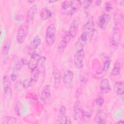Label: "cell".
I'll use <instances>...</instances> for the list:
<instances>
[{
    "label": "cell",
    "mask_w": 124,
    "mask_h": 124,
    "mask_svg": "<svg viewBox=\"0 0 124 124\" xmlns=\"http://www.w3.org/2000/svg\"><path fill=\"white\" fill-rule=\"evenodd\" d=\"M81 5L82 2L80 0H65L61 5L62 12L64 15L72 16L76 13Z\"/></svg>",
    "instance_id": "cell-1"
},
{
    "label": "cell",
    "mask_w": 124,
    "mask_h": 124,
    "mask_svg": "<svg viewBox=\"0 0 124 124\" xmlns=\"http://www.w3.org/2000/svg\"><path fill=\"white\" fill-rule=\"evenodd\" d=\"M56 29L54 24L49 25L46 31V41L49 46H52L56 39Z\"/></svg>",
    "instance_id": "cell-2"
},
{
    "label": "cell",
    "mask_w": 124,
    "mask_h": 124,
    "mask_svg": "<svg viewBox=\"0 0 124 124\" xmlns=\"http://www.w3.org/2000/svg\"><path fill=\"white\" fill-rule=\"evenodd\" d=\"M94 24L93 18L92 16H91L89 18L87 22L83 26L82 31L80 35L85 38L88 39L89 35L91 34L94 30Z\"/></svg>",
    "instance_id": "cell-3"
},
{
    "label": "cell",
    "mask_w": 124,
    "mask_h": 124,
    "mask_svg": "<svg viewBox=\"0 0 124 124\" xmlns=\"http://www.w3.org/2000/svg\"><path fill=\"white\" fill-rule=\"evenodd\" d=\"M28 30L29 24L27 23L22 24L18 28L16 33V39L19 44H22L24 42L28 34Z\"/></svg>",
    "instance_id": "cell-4"
},
{
    "label": "cell",
    "mask_w": 124,
    "mask_h": 124,
    "mask_svg": "<svg viewBox=\"0 0 124 124\" xmlns=\"http://www.w3.org/2000/svg\"><path fill=\"white\" fill-rule=\"evenodd\" d=\"M3 89L4 97L7 99L10 98L12 94L11 80L7 75L3 77Z\"/></svg>",
    "instance_id": "cell-5"
},
{
    "label": "cell",
    "mask_w": 124,
    "mask_h": 124,
    "mask_svg": "<svg viewBox=\"0 0 124 124\" xmlns=\"http://www.w3.org/2000/svg\"><path fill=\"white\" fill-rule=\"evenodd\" d=\"M84 57L85 54L83 49L76 51L74 56V64L77 68L81 69L83 67Z\"/></svg>",
    "instance_id": "cell-6"
},
{
    "label": "cell",
    "mask_w": 124,
    "mask_h": 124,
    "mask_svg": "<svg viewBox=\"0 0 124 124\" xmlns=\"http://www.w3.org/2000/svg\"><path fill=\"white\" fill-rule=\"evenodd\" d=\"M41 43V40L39 36L38 35L35 36L31 42L30 43L28 47V51L29 54L31 56L34 52L36 51V49L39 46Z\"/></svg>",
    "instance_id": "cell-7"
},
{
    "label": "cell",
    "mask_w": 124,
    "mask_h": 124,
    "mask_svg": "<svg viewBox=\"0 0 124 124\" xmlns=\"http://www.w3.org/2000/svg\"><path fill=\"white\" fill-rule=\"evenodd\" d=\"M74 73L71 70H67L64 71L62 78L65 86L68 88H71L73 85Z\"/></svg>",
    "instance_id": "cell-8"
},
{
    "label": "cell",
    "mask_w": 124,
    "mask_h": 124,
    "mask_svg": "<svg viewBox=\"0 0 124 124\" xmlns=\"http://www.w3.org/2000/svg\"><path fill=\"white\" fill-rule=\"evenodd\" d=\"M120 37V29L118 27V25L114 24L113 29V34L111 38V45L115 48H117L119 44Z\"/></svg>",
    "instance_id": "cell-9"
},
{
    "label": "cell",
    "mask_w": 124,
    "mask_h": 124,
    "mask_svg": "<svg viewBox=\"0 0 124 124\" xmlns=\"http://www.w3.org/2000/svg\"><path fill=\"white\" fill-rule=\"evenodd\" d=\"M30 56L31 59L29 61L28 65L29 68L31 70L37 67L40 56L39 53L36 51Z\"/></svg>",
    "instance_id": "cell-10"
},
{
    "label": "cell",
    "mask_w": 124,
    "mask_h": 124,
    "mask_svg": "<svg viewBox=\"0 0 124 124\" xmlns=\"http://www.w3.org/2000/svg\"><path fill=\"white\" fill-rule=\"evenodd\" d=\"M71 39V37L68 33L65 34L58 46V50L61 53L63 52Z\"/></svg>",
    "instance_id": "cell-11"
},
{
    "label": "cell",
    "mask_w": 124,
    "mask_h": 124,
    "mask_svg": "<svg viewBox=\"0 0 124 124\" xmlns=\"http://www.w3.org/2000/svg\"><path fill=\"white\" fill-rule=\"evenodd\" d=\"M110 20V16L108 14H103L100 15L97 20V24L100 29L105 28L108 24Z\"/></svg>",
    "instance_id": "cell-12"
},
{
    "label": "cell",
    "mask_w": 124,
    "mask_h": 124,
    "mask_svg": "<svg viewBox=\"0 0 124 124\" xmlns=\"http://www.w3.org/2000/svg\"><path fill=\"white\" fill-rule=\"evenodd\" d=\"M79 18L78 17H76L74 18V20L71 22L70 25L68 33L72 38H75L77 35V30L79 25Z\"/></svg>",
    "instance_id": "cell-13"
},
{
    "label": "cell",
    "mask_w": 124,
    "mask_h": 124,
    "mask_svg": "<svg viewBox=\"0 0 124 124\" xmlns=\"http://www.w3.org/2000/svg\"><path fill=\"white\" fill-rule=\"evenodd\" d=\"M99 89L100 92L103 94L108 93L110 92L111 87L110 82L108 79L104 78L101 80L99 84Z\"/></svg>",
    "instance_id": "cell-14"
},
{
    "label": "cell",
    "mask_w": 124,
    "mask_h": 124,
    "mask_svg": "<svg viewBox=\"0 0 124 124\" xmlns=\"http://www.w3.org/2000/svg\"><path fill=\"white\" fill-rule=\"evenodd\" d=\"M67 118L66 108L64 106H61L59 108L57 121L60 124H66Z\"/></svg>",
    "instance_id": "cell-15"
},
{
    "label": "cell",
    "mask_w": 124,
    "mask_h": 124,
    "mask_svg": "<svg viewBox=\"0 0 124 124\" xmlns=\"http://www.w3.org/2000/svg\"><path fill=\"white\" fill-rule=\"evenodd\" d=\"M110 63H111L110 59H109V58L107 59L105 61V62L104 63L103 68H102L101 72L96 73L95 75H94L95 78H102L106 75L107 71L109 69L110 65Z\"/></svg>",
    "instance_id": "cell-16"
},
{
    "label": "cell",
    "mask_w": 124,
    "mask_h": 124,
    "mask_svg": "<svg viewBox=\"0 0 124 124\" xmlns=\"http://www.w3.org/2000/svg\"><path fill=\"white\" fill-rule=\"evenodd\" d=\"M107 117V113L103 110L100 109L96 113L94 120L97 124H103L105 123Z\"/></svg>",
    "instance_id": "cell-17"
},
{
    "label": "cell",
    "mask_w": 124,
    "mask_h": 124,
    "mask_svg": "<svg viewBox=\"0 0 124 124\" xmlns=\"http://www.w3.org/2000/svg\"><path fill=\"white\" fill-rule=\"evenodd\" d=\"M41 98L43 101H45L51 98L50 86L49 84L45 85L43 88L41 93Z\"/></svg>",
    "instance_id": "cell-18"
},
{
    "label": "cell",
    "mask_w": 124,
    "mask_h": 124,
    "mask_svg": "<svg viewBox=\"0 0 124 124\" xmlns=\"http://www.w3.org/2000/svg\"><path fill=\"white\" fill-rule=\"evenodd\" d=\"M73 111L75 113V119H78L79 115H81L83 111V107L81 102L79 101H77L74 103L73 106Z\"/></svg>",
    "instance_id": "cell-19"
},
{
    "label": "cell",
    "mask_w": 124,
    "mask_h": 124,
    "mask_svg": "<svg viewBox=\"0 0 124 124\" xmlns=\"http://www.w3.org/2000/svg\"><path fill=\"white\" fill-rule=\"evenodd\" d=\"M52 75L54 79V85L55 87H58L61 83V75L60 70L57 68H54L52 71Z\"/></svg>",
    "instance_id": "cell-20"
},
{
    "label": "cell",
    "mask_w": 124,
    "mask_h": 124,
    "mask_svg": "<svg viewBox=\"0 0 124 124\" xmlns=\"http://www.w3.org/2000/svg\"><path fill=\"white\" fill-rule=\"evenodd\" d=\"M40 70L38 67L31 70L30 75V79L31 82L32 86L35 85L38 81L39 78Z\"/></svg>",
    "instance_id": "cell-21"
},
{
    "label": "cell",
    "mask_w": 124,
    "mask_h": 124,
    "mask_svg": "<svg viewBox=\"0 0 124 124\" xmlns=\"http://www.w3.org/2000/svg\"><path fill=\"white\" fill-rule=\"evenodd\" d=\"M40 16L42 20H46L51 17L52 12L48 8L44 7L41 9L40 13Z\"/></svg>",
    "instance_id": "cell-22"
},
{
    "label": "cell",
    "mask_w": 124,
    "mask_h": 124,
    "mask_svg": "<svg viewBox=\"0 0 124 124\" xmlns=\"http://www.w3.org/2000/svg\"><path fill=\"white\" fill-rule=\"evenodd\" d=\"M114 89L116 93L119 95H122L124 93V83L123 81H117L115 83Z\"/></svg>",
    "instance_id": "cell-23"
},
{
    "label": "cell",
    "mask_w": 124,
    "mask_h": 124,
    "mask_svg": "<svg viewBox=\"0 0 124 124\" xmlns=\"http://www.w3.org/2000/svg\"><path fill=\"white\" fill-rule=\"evenodd\" d=\"M24 65L23 64V59H21L20 60H19L18 61L16 62L13 68V72L12 73L16 75H18V73L20 72L22 66V65Z\"/></svg>",
    "instance_id": "cell-24"
},
{
    "label": "cell",
    "mask_w": 124,
    "mask_h": 124,
    "mask_svg": "<svg viewBox=\"0 0 124 124\" xmlns=\"http://www.w3.org/2000/svg\"><path fill=\"white\" fill-rule=\"evenodd\" d=\"M87 42V40L82 38L80 36L75 45L76 51L83 49V47L86 44Z\"/></svg>",
    "instance_id": "cell-25"
},
{
    "label": "cell",
    "mask_w": 124,
    "mask_h": 124,
    "mask_svg": "<svg viewBox=\"0 0 124 124\" xmlns=\"http://www.w3.org/2000/svg\"><path fill=\"white\" fill-rule=\"evenodd\" d=\"M37 10V6L36 4H33L29 8L27 12V16L30 20H33Z\"/></svg>",
    "instance_id": "cell-26"
},
{
    "label": "cell",
    "mask_w": 124,
    "mask_h": 124,
    "mask_svg": "<svg viewBox=\"0 0 124 124\" xmlns=\"http://www.w3.org/2000/svg\"><path fill=\"white\" fill-rule=\"evenodd\" d=\"M122 67V63L119 61H116L114 65L113 68L111 71V75L113 76H116L119 75Z\"/></svg>",
    "instance_id": "cell-27"
},
{
    "label": "cell",
    "mask_w": 124,
    "mask_h": 124,
    "mask_svg": "<svg viewBox=\"0 0 124 124\" xmlns=\"http://www.w3.org/2000/svg\"><path fill=\"white\" fill-rule=\"evenodd\" d=\"M11 45V41L10 39H8L5 42L2 48V54L4 57H7Z\"/></svg>",
    "instance_id": "cell-28"
},
{
    "label": "cell",
    "mask_w": 124,
    "mask_h": 124,
    "mask_svg": "<svg viewBox=\"0 0 124 124\" xmlns=\"http://www.w3.org/2000/svg\"><path fill=\"white\" fill-rule=\"evenodd\" d=\"M17 122V119L14 117L11 116H5L3 117L2 123L5 124H14L16 123Z\"/></svg>",
    "instance_id": "cell-29"
},
{
    "label": "cell",
    "mask_w": 124,
    "mask_h": 124,
    "mask_svg": "<svg viewBox=\"0 0 124 124\" xmlns=\"http://www.w3.org/2000/svg\"><path fill=\"white\" fill-rule=\"evenodd\" d=\"M88 79V76L87 74H86L84 72H82L80 73L79 75V81H80V84L81 86L84 85L86 83Z\"/></svg>",
    "instance_id": "cell-30"
},
{
    "label": "cell",
    "mask_w": 124,
    "mask_h": 124,
    "mask_svg": "<svg viewBox=\"0 0 124 124\" xmlns=\"http://www.w3.org/2000/svg\"><path fill=\"white\" fill-rule=\"evenodd\" d=\"M22 104L20 101H18L15 104V111L16 113V115L18 116H20L21 112L22 110Z\"/></svg>",
    "instance_id": "cell-31"
},
{
    "label": "cell",
    "mask_w": 124,
    "mask_h": 124,
    "mask_svg": "<svg viewBox=\"0 0 124 124\" xmlns=\"http://www.w3.org/2000/svg\"><path fill=\"white\" fill-rule=\"evenodd\" d=\"M114 24H117L118 25L119 23L123 19V16L121 12H116V13L114 14Z\"/></svg>",
    "instance_id": "cell-32"
},
{
    "label": "cell",
    "mask_w": 124,
    "mask_h": 124,
    "mask_svg": "<svg viewBox=\"0 0 124 124\" xmlns=\"http://www.w3.org/2000/svg\"><path fill=\"white\" fill-rule=\"evenodd\" d=\"M81 118L85 122L87 123L90 121L91 116L88 111L83 110L81 114Z\"/></svg>",
    "instance_id": "cell-33"
},
{
    "label": "cell",
    "mask_w": 124,
    "mask_h": 124,
    "mask_svg": "<svg viewBox=\"0 0 124 124\" xmlns=\"http://www.w3.org/2000/svg\"><path fill=\"white\" fill-rule=\"evenodd\" d=\"M104 102V99L102 97L99 96L94 100V104L97 107H101Z\"/></svg>",
    "instance_id": "cell-34"
},
{
    "label": "cell",
    "mask_w": 124,
    "mask_h": 124,
    "mask_svg": "<svg viewBox=\"0 0 124 124\" xmlns=\"http://www.w3.org/2000/svg\"><path fill=\"white\" fill-rule=\"evenodd\" d=\"M31 86V81L30 78L26 79L22 82V86L25 89H28Z\"/></svg>",
    "instance_id": "cell-35"
},
{
    "label": "cell",
    "mask_w": 124,
    "mask_h": 124,
    "mask_svg": "<svg viewBox=\"0 0 124 124\" xmlns=\"http://www.w3.org/2000/svg\"><path fill=\"white\" fill-rule=\"evenodd\" d=\"M93 2V0H84L83 1V8L85 9H88L89 8L90 6L91 5V4Z\"/></svg>",
    "instance_id": "cell-36"
},
{
    "label": "cell",
    "mask_w": 124,
    "mask_h": 124,
    "mask_svg": "<svg viewBox=\"0 0 124 124\" xmlns=\"http://www.w3.org/2000/svg\"><path fill=\"white\" fill-rule=\"evenodd\" d=\"M15 18L18 21H22L24 19V15L21 14H16L15 15Z\"/></svg>",
    "instance_id": "cell-37"
},
{
    "label": "cell",
    "mask_w": 124,
    "mask_h": 124,
    "mask_svg": "<svg viewBox=\"0 0 124 124\" xmlns=\"http://www.w3.org/2000/svg\"><path fill=\"white\" fill-rule=\"evenodd\" d=\"M105 10L107 12H110L112 9V6H111L110 3L109 2H107L105 4Z\"/></svg>",
    "instance_id": "cell-38"
},
{
    "label": "cell",
    "mask_w": 124,
    "mask_h": 124,
    "mask_svg": "<svg viewBox=\"0 0 124 124\" xmlns=\"http://www.w3.org/2000/svg\"><path fill=\"white\" fill-rule=\"evenodd\" d=\"M17 77V75H16L14 74L11 73V75H10V78L11 81L14 82V81H15Z\"/></svg>",
    "instance_id": "cell-39"
},
{
    "label": "cell",
    "mask_w": 124,
    "mask_h": 124,
    "mask_svg": "<svg viewBox=\"0 0 124 124\" xmlns=\"http://www.w3.org/2000/svg\"><path fill=\"white\" fill-rule=\"evenodd\" d=\"M81 94V92L78 90L77 89L75 92V96L76 98H78L79 97V96Z\"/></svg>",
    "instance_id": "cell-40"
},
{
    "label": "cell",
    "mask_w": 124,
    "mask_h": 124,
    "mask_svg": "<svg viewBox=\"0 0 124 124\" xmlns=\"http://www.w3.org/2000/svg\"><path fill=\"white\" fill-rule=\"evenodd\" d=\"M95 2L96 4L98 6L100 5L101 4V3H102V1H101V0H97V1H95Z\"/></svg>",
    "instance_id": "cell-41"
},
{
    "label": "cell",
    "mask_w": 124,
    "mask_h": 124,
    "mask_svg": "<svg viewBox=\"0 0 124 124\" xmlns=\"http://www.w3.org/2000/svg\"><path fill=\"white\" fill-rule=\"evenodd\" d=\"M120 5L121 6L123 7L124 5V0H121L120 2Z\"/></svg>",
    "instance_id": "cell-42"
},
{
    "label": "cell",
    "mask_w": 124,
    "mask_h": 124,
    "mask_svg": "<svg viewBox=\"0 0 124 124\" xmlns=\"http://www.w3.org/2000/svg\"><path fill=\"white\" fill-rule=\"evenodd\" d=\"M57 0H48V2L49 3H54V2H57Z\"/></svg>",
    "instance_id": "cell-43"
},
{
    "label": "cell",
    "mask_w": 124,
    "mask_h": 124,
    "mask_svg": "<svg viewBox=\"0 0 124 124\" xmlns=\"http://www.w3.org/2000/svg\"><path fill=\"white\" fill-rule=\"evenodd\" d=\"M124 122L123 120H121V121H119L117 122V123H118V124H124Z\"/></svg>",
    "instance_id": "cell-44"
},
{
    "label": "cell",
    "mask_w": 124,
    "mask_h": 124,
    "mask_svg": "<svg viewBox=\"0 0 124 124\" xmlns=\"http://www.w3.org/2000/svg\"><path fill=\"white\" fill-rule=\"evenodd\" d=\"M28 1L29 2H30V3H32L34 2L35 1V0H28Z\"/></svg>",
    "instance_id": "cell-45"
}]
</instances>
